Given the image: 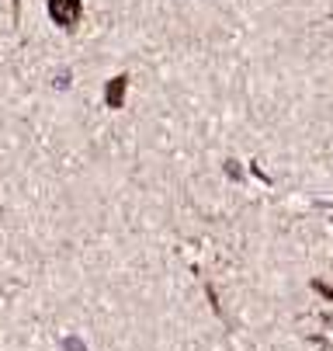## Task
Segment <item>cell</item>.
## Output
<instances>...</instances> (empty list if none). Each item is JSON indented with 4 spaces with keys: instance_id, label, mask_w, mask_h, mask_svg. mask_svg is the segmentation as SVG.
Instances as JSON below:
<instances>
[{
    "instance_id": "6da1fadb",
    "label": "cell",
    "mask_w": 333,
    "mask_h": 351,
    "mask_svg": "<svg viewBox=\"0 0 333 351\" xmlns=\"http://www.w3.org/2000/svg\"><path fill=\"white\" fill-rule=\"evenodd\" d=\"M45 11L59 32H77L83 21V0H45Z\"/></svg>"
},
{
    "instance_id": "7a4b0ae2",
    "label": "cell",
    "mask_w": 333,
    "mask_h": 351,
    "mask_svg": "<svg viewBox=\"0 0 333 351\" xmlns=\"http://www.w3.org/2000/svg\"><path fill=\"white\" fill-rule=\"evenodd\" d=\"M125 90H129V73L111 77V84H108V90H105V101H108V108H122V97H125Z\"/></svg>"
},
{
    "instance_id": "3957f363",
    "label": "cell",
    "mask_w": 333,
    "mask_h": 351,
    "mask_svg": "<svg viewBox=\"0 0 333 351\" xmlns=\"http://www.w3.org/2000/svg\"><path fill=\"white\" fill-rule=\"evenodd\" d=\"M14 4V25H18V18H21V0H11Z\"/></svg>"
}]
</instances>
